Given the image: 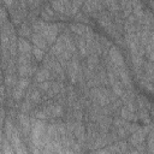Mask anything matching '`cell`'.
Instances as JSON below:
<instances>
[{
    "instance_id": "obj_1",
    "label": "cell",
    "mask_w": 154,
    "mask_h": 154,
    "mask_svg": "<svg viewBox=\"0 0 154 154\" xmlns=\"http://www.w3.org/2000/svg\"><path fill=\"white\" fill-rule=\"evenodd\" d=\"M31 122V129H30V141L31 144L38 149H41L42 146V137L46 132L47 128V122L46 120H40L36 118L30 117Z\"/></svg>"
},
{
    "instance_id": "obj_2",
    "label": "cell",
    "mask_w": 154,
    "mask_h": 154,
    "mask_svg": "<svg viewBox=\"0 0 154 154\" xmlns=\"http://www.w3.org/2000/svg\"><path fill=\"white\" fill-rule=\"evenodd\" d=\"M10 143H11L16 154H29V152L26 149V146L24 144L23 138L20 137V132L17 128H14V130H13V134L10 138Z\"/></svg>"
},
{
    "instance_id": "obj_3",
    "label": "cell",
    "mask_w": 154,
    "mask_h": 154,
    "mask_svg": "<svg viewBox=\"0 0 154 154\" xmlns=\"http://www.w3.org/2000/svg\"><path fill=\"white\" fill-rule=\"evenodd\" d=\"M107 57L109 59V61L116 66V67H123L125 66V61H124V57L120 52V49L118 48V46L112 45L108 51H107Z\"/></svg>"
},
{
    "instance_id": "obj_4",
    "label": "cell",
    "mask_w": 154,
    "mask_h": 154,
    "mask_svg": "<svg viewBox=\"0 0 154 154\" xmlns=\"http://www.w3.org/2000/svg\"><path fill=\"white\" fill-rule=\"evenodd\" d=\"M17 120L19 124V132L23 134L25 140H28V136H30V129H31V122H30V116L18 112L17 114Z\"/></svg>"
},
{
    "instance_id": "obj_5",
    "label": "cell",
    "mask_w": 154,
    "mask_h": 154,
    "mask_svg": "<svg viewBox=\"0 0 154 154\" xmlns=\"http://www.w3.org/2000/svg\"><path fill=\"white\" fill-rule=\"evenodd\" d=\"M32 51V45L30 43L29 40L18 37L17 38V54H28L31 53Z\"/></svg>"
},
{
    "instance_id": "obj_6",
    "label": "cell",
    "mask_w": 154,
    "mask_h": 154,
    "mask_svg": "<svg viewBox=\"0 0 154 154\" xmlns=\"http://www.w3.org/2000/svg\"><path fill=\"white\" fill-rule=\"evenodd\" d=\"M34 77H35V78H34L35 83H41V82H45V81H51V79H53L51 71H49L48 69L43 67V66H41V69H37V71L35 72Z\"/></svg>"
},
{
    "instance_id": "obj_7",
    "label": "cell",
    "mask_w": 154,
    "mask_h": 154,
    "mask_svg": "<svg viewBox=\"0 0 154 154\" xmlns=\"http://www.w3.org/2000/svg\"><path fill=\"white\" fill-rule=\"evenodd\" d=\"M17 32H18V37H22V38H30L31 37V34H32V30H31V25L28 20H23L22 24L17 28Z\"/></svg>"
},
{
    "instance_id": "obj_8",
    "label": "cell",
    "mask_w": 154,
    "mask_h": 154,
    "mask_svg": "<svg viewBox=\"0 0 154 154\" xmlns=\"http://www.w3.org/2000/svg\"><path fill=\"white\" fill-rule=\"evenodd\" d=\"M30 41L32 42V46L38 47L40 49H42V51H45V52H48V51H49L48 43L46 42V40H45L40 34L32 32V34H31V37H30Z\"/></svg>"
},
{
    "instance_id": "obj_9",
    "label": "cell",
    "mask_w": 154,
    "mask_h": 154,
    "mask_svg": "<svg viewBox=\"0 0 154 154\" xmlns=\"http://www.w3.org/2000/svg\"><path fill=\"white\" fill-rule=\"evenodd\" d=\"M99 64H100V58H99V55L96 53H91V54H88L87 55V64H85V66L90 71L94 72L95 69L99 66Z\"/></svg>"
},
{
    "instance_id": "obj_10",
    "label": "cell",
    "mask_w": 154,
    "mask_h": 154,
    "mask_svg": "<svg viewBox=\"0 0 154 154\" xmlns=\"http://www.w3.org/2000/svg\"><path fill=\"white\" fill-rule=\"evenodd\" d=\"M64 116V107L55 101L51 105V119H60Z\"/></svg>"
},
{
    "instance_id": "obj_11",
    "label": "cell",
    "mask_w": 154,
    "mask_h": 154,
    "mask_svg": "<svg viewBox=\"0 0 154 154\" xmlns=\"http://www.w3.org/2000/svg\"><path fill=\"white\" fill-rule=\"evenodd\" d=\"M119 116H120V118H122V119H124V120H126V122H132V123H136V122H137V119H138L136 113L130 112V111H129L126 107H124V106H122V107H120Z\"/></svg>"
},
{
    "instance_id": "obj_12",
    "label": "cell",
    "mask_w": 154,
    "mask_h": 154,
    "mask_svg": "<svg viewBox=\"0 0 154 154\" xmlns=\"http://www.w3.org/2000/svg\"><path fill=\"white\" fill-rule=\"evenodd\" d=\"M14 128H16V125H14V123H13V120L11 119V118H5V122H4V136H5V138L6 140H8L10 141V138H11V136H12V134H13V130H14Z\"/></svg>"
},
{
    "instance_id": "obj_13",
    "label": "cell",
    "mask_w": 154,
    "mask_h": 154,
    "mask_svg": "<svg viewBox=\"0 0 154 154\" xmlns=\"http://www.w3.org/2000/svg\"><path fill=\"white\" fill-rule=\"evenodd\" d=\"M85 28H87V25L85 24H82V23H70L69 24V29L73 32V34H76L77 36H83L84 35V31H85Z\"/></svg>"
},
{
    "instance_id": "obj_14",
    "label": "cell",
    "mask_w": 154,
    "mask_h": 154,
    "mask_svg": "<svg viewBox=\"0 0 154 154\" xmlns=\"http://www.w3.org/2000/svg\"><path fill=\"white\" fill-rule=\"evenodd\" d=\"M53 11L57 13V14H61L63 17L66 16V11H65V6H64V1H52L49 2Z\"/></svg>"
},
{
    "instance_id": "obj_15",
    "label": "cell",
    "mask_w": 154,
    "mask_h": 154,
    "mask_svg": "<svg viewBox=\"0 0 154 154\" xmlns=\"http://www.w3.org/2000/svg\"><path fill=\"white\" fill-rule=\"evenodd\" d=\"M76 47L78 48V52H79V55L82 58H85L88 55V52H87V46H85V41H84V37L83 36H78L77 37V43H76Z\"/></svg>"
},
{
    "instance_id": "obj_16",
    "label": "cell",
    "mask_w": 154,
    "mask_h": 154,
    "mask_svg": "<svg viewBox=\"0 0 154 154\" xmlns=\"http://www.w3.org/2000/svg\"><path fill=\"white\" fill-rule=\"evenodd\" d=\"M11 95H12V99L14 100V102H19V101L25 96V90H23V89H20L19 87L16 85V87L12 88Z\"/></svg>"
},
{
    "instance_id": "obj_17",
    "label": "cell",
    "mask_w": 154,
    "mask_h": 154,
    "mask_svg": "<svg viewBox=\"0 0 154 154\" xmlns=\"http://www.w3.org/2000/svg\"><path fill=\"white\" fill-rule=\"evenodd\" d=\"M1 154H16L10 141L2 137V143H1Z\"/></svg>"
},
{
    "instance_id": "obj_18",
    "label": "cell",
    "mask_w": 154,
    "mask_h": 154,
    "mask_svg": "<svg viewBox=\"0 0 154 154\" xmlns=\"http://www.w3.org/2000/svg\"><path fill=\"white\" fill-rule=\"evenodd\" d=\"M17 81H18V77L16 75H6L5 79H4V83L7 88H13V87H16Z\"/></svg>"
},
{
    "instance_id": "obj_19",
    "label": "cell",
    "mask_w": 154,
    "mask_h": 154,
    "mask_svg": "<svg viewBox=\"0 0 154 154\" xmlns=\"http://www.w3.org/2000/svg\"><path fill=\"white\" fill-rule=\"evenodd\" d=\"M30 84H31V79H30V78H26V77H18V81H17V84H16V85L26 91V89L29 88Z\"/></svg>"
},
{
    "instance_id": "obj_20",
    "label": "cell",
    "mask_w": 154,
    "mask_h": 154,
    "mask_svg": "<svg viewBox=\"0 0 154 154\" xmlns=\"http://www.w3.org/2000/svg\"><path fill=\"white\" fill-rule=\"evenodd\" d=\"M31 53H32L35 60H37V61H42L43 58H45V55H46V52L45 51H42V49H40L38 47H35V46H32Z\"/></svg>"
},
{
    "instance_id": "obj_21",
    "label": "cell",
    "mask_w": 154,
    "mask_h": 154,
    "mask_svg": "<svg viewBox=\"0 0 154 154\" xmlns=\"http://www.w3.org/2000/svg\"><path fill=\"white\" fill-rule=\"evenodd\" d=\"M83 1H71V16H75L78 11H81Z\"/></svg>"
},
{
    "instance_id": "obj_22",
    "label": "cell",
    "mask_w": 154,
    "mask_h": 154,
    "mask_svg": "<svg viewBox=\"0 0 154 154\" xmlns=\"http://www.w3.org/2000/svg\"><path fill=\"white\" fill-rule=\"evenodd\" d=\"M51 85H52V81H45V82L37 83V89H38L41 93H47L48 89L51 88Z\"/></svg>"
},
{
    "instance_id": "obj_23",
    "label": "cell",
    "mask_w": 154,
    "mask_h": 154,
    "mask_svg": "<svg viewBox=\"0 0 154 154\" xmlns=\"http://www.w3.org/2000/svg\"><path fill=\"white\" fill-rule=\"evenodd\" d=\"M91 154H114V153L108 148V146H106L105 148H100V149L91 150Z\"/></svg>"
},
{
    "instance_id": "obj_24",
    "label": "cell",
    "mask_w": 154,
    "mask_h": 154,
    "mask_svg": "<svg viewBox=\"0 0 154 154\" xmlns=\"http://www.w3.org/2000/svg\"><path fill=\"white\" fill-rule=\"evenodd\" d=\"M1 58V57H0ZM1 63H0V85H1V82H2V72H1Z\"/></svg>"
}]
</instances>
